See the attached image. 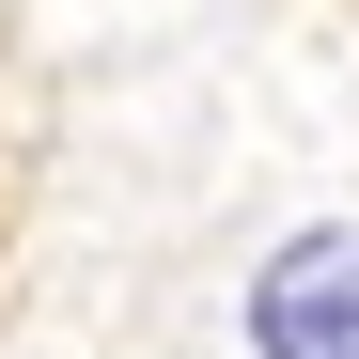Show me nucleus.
I'll use <instances>...</instances> for the list:
<instances>
[{
	"label": "nucleus",
	"instance_id": "f257e3e1",
	"mask_svg": "<svg viewBox=\"0 0 359 359\" xmlns=\"http://www.w3.org/2000/svg\"><path fill=\"white\" fill-rule=\"evenodd\" d=\"M250 359H359V219H313L250 266Z\"/></svg>",
	"mask_w": 359,
	"mask_h": 359
}]
</instances>
